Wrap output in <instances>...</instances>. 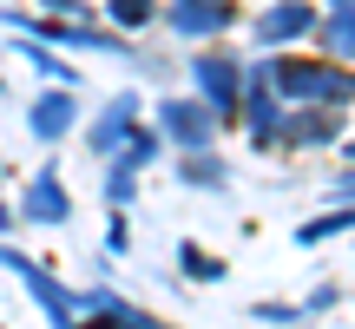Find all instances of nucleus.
Masks as SVG:
<instances>
[{
  "mask_svg": "<svg viewBox=\"0 0 355 329\" xmlns=\"http://www.w3.org/2000/svg\"><path fill=\"white\" fill-rule=\"evenodd\" d=\"M270 86L290 106H349L355 73H336V60H270Z\"/></svg>",
  "mask_w": 355,
  "mask_h": 329,
  "instance_id": "obj_1",
  "label": "nucleus"
},
{
  "mask_svg": "<svg viewBox=\"0 0 355 329\" xmlns=\"http://www.w3.org/2000/svg\"><path fill=\"white\" fill-rule=\"evenodd\" d=\"M191 79H198V99L217 119H237V106H243V60L237 53H198L191 60Z\"/></svg>",
  "mask_w": 355,
  "mask_h": 329,
  "instance_id": "obj_2",
  "label": "nucleus"
},
{
  "mask_svg": "<svg viewBox=\"0 0 355 329\" xmlns=\"http://www.w3.org/2000/svg\"><path fill=\"white\" fill-rule=\"evenodd\" d=\"M158 126H165V139L178 145V152H211L224 119H217L204 99H158Z\"/></svg>",
  "mask_w": 355,
  "mask_h": 329,
  "instance_id": "obj_3",
  "label": "nucleus"
},
{
  "mask_svg": "<svg viewBox=\"0 0 355 329\" xmlns=\"http://www.w3.org/2000/svg\"><path fill=\"white\" fill-rule=\"evenodd\" d=\"M0 264H7L13 277L26 283V290H33V303L46 310V323H53V329H73V317H79V296L66 290V283H53V270H40L33 257H20V251H0Z\"/></svg>",
  "mask_w": 355,
  "mask_h": 329,
  "instance_id": "obj_4",
  "label": "nucleus"
},
{
  "mask_svg": "<svg viewBox=\"0 0 355 329\" xmlns=\"http://www.w3.org/2000/svg\"><path fill=\"white\" fill-rule=\"evenodd\" d=\"M237 119L250 126L257 145H277L283 112H277V86H270V60L263 66H243V106H237Z\"/></svg>",
  "mask_w": 355,
  "mask_h": 329,
  "instance_id": "obj_5",
  "label": "nucleus"
},
{
  "mask_svg": "<svg viewBox=\"0 0 355 329\" xmlns=\"http://www.w3.org/2000/svg\"><path fill=\"white\" fill-rule=\"evenodd\" d=\"M152 158H158V132H145V126L112 152V171H105V204H112V211H125V204H132V185H139V171Z\"/></svg>",
  "mask_w": 355,
  "mask_h": 329,
  "instance_id": "obj_6",
  "label": "nucleus"
},
{
  "mask_svg": "<svg viewBox=\"0 0 355 329\" xmlns=\"http://www.w3.org/2000/svg\"><path fill=\"white\" fill-rule=\"evenodd\" d=\"M277 139L290 145V152H316V145H336V139H343V106H296V112H283Z\"/></svg>",
  "mask_w": 355,
  "mask_h": 329,
  "instance_id": "obj_7",
  "label": "nucleus"
},
{
  "mask_svg": "<svg viewBox=\"0 0 355 329\" xmlns=\"http://www.w3.org/2000/svg\"><path fill=\"white\" fill-rule=\"evenodd\" d=\"M230 20H237V0H171L165 7V26L178 40H217Z\"/></svg>",
  "mask_w": 355,
  "mask_h": 329,
  "instance_id": "obj_8",
  "label": "nucleus"
},
{
  "mask_svg": "<svg viewBox=\"0 0 355 329\" xmlns=\"http://www.w3.org/2000/svg\"><path fill=\"white\" fill-rule=\"evenodd\" d=\"M132 132H139V92H119V99H105V106H99V119L86 126V145H92L99 158H112L119 145L132 139Z\"/></svg>",
  "mask_w": 355,
  "mask_h": 329,
  "instance_id": "obj_9",
  "label": "nucleus"
},
{
  "mask_svg": "<svg viewBox=\"0 0 355 329\" xmlns=\"http://www.w3.org/2000/svg\"><path fill=\"white\" fill-rule=\"evenodd\" d=\"M20 217H26V224H66V217H73V198H66V185H60V171H53V164L26 178Z\"/></svg>",
  "mask_w": 355,
  "mask_h": 329,
  "instance_id": "obj_10",
  "label": "nucleus"
},
{
  "mask_svg": "<svg viewBox=\"0 0 355 329\" xmlns=\"http://www.w3.org/2000/svg\"><path fill=\"white\" fill-rule=\"evenodd\" d=\"M26 126H33V139H40V145H60L66 132L79 126V106H73V86H53V92H40V99L26 106Z\"/></svg>",
  "mask_w": 355,
  "mask_h": 329,
  "instance_id": "obj_11",
  "label": "nucleus"
},
{
  "mask_svg": "<svg viewBox=\"0 0 355 329\" xmlns=\"http://www.w3.org/2000/svg\"><path fill=\"white\" fill-rule=\"evenodd\" d=\"M309 26H316V7H309V0H277V7L257 20V40H263V47H290Z\"/></svg>",
  "mask_w": 355,
  "mask_h": 329,
  "instance_id": "obj_12",
  "label": "nucleus"
},
{
  "mask_svg": "<svg viewBox=\"0 0 355 329\" xmlns=\"http://www.w3.org/2000/svg\"><path fill=\"white\" fill-rule=\"evenodd\" d=\"M322 47L336 60H355V0H329V20H322Z\"/></svg>",
  "mask_w": 355,
  "mask_h": 329,
  "instance_id": "obj_13",
  "label": "nucleus"
},
{
  "mask_svg": "<svg viewBox=\"0 0 355 329\" xmlns=\"http://www.w3.org/2000/svg\"><path fill=\"white\" fill-rule=\"evenodd\" d=\"M79 310H105L119 329H171V323H158L152 310H132V303H119V296H105V290H92V296H79Z\"/></svg>",
  "mask_w": 355,
  "mask_h": 329,
  "instance_id": "obj_14",
  "label": "nucleus"
},
{
  "mask_svg": "<svg viewBox=\"0 0 355 329\" xmlns=\"http://www.w3.org/2000/svg\"><path fill=\"white\" fill-rule=\"evenodd\" d=\"M20 60L33 66V73H46L53 86H79V73L60 60V53H46V40H33V33H20Z\"/></svg>",
  "mask_w": 355,
  "mask_h": 329,
  "instance_id": "obj_15",
  "label": "nucleus"
},
{
  "mask_svg": "<svg viewBox=\"0 0 355 329\" xmlns=\"http://www.w3.org/2000/svg\"><path fill=\"white\" fill-rule=\"evenodd\" d=\"M336 230H355V198L336 204V211H322V217H309V224L296 230V244H329Z\"/></svg>",
  "mask_w": 355,
  "mask_h": 329,
  "instance_id": "obj_16",
  "label": "nucleus"
},
{
  "mask_svg": "<svg viewBox=\"0 0 355 329\" xmlns=\"http://www.w3.org/2000/svg\"><path fill=\"white\" fill-rule=\"evenodd\" d=\"M178 178L184 185H224V164H217V152H178Z\"/></svg>",
  "mask_w": 355,
  "mask_h": 329,
  "instance_id": "obj_17",
  "label": "nucleus"
},
{
  "mask_svg": "<svg viewBox=\"0 0 355 329\" xmlns=\"http://www.w3.org/2000/svg\"><path fill=\"white\" fill-rule=\"evenodd\" d=\"M105 13L119 20V33H139V26L158 20V0H105Z\"/></svg>",
  "mask_w": 355,
  "mask_h": 329,
  "instance_id": "obj_18",
  "label": "nucleus"
},
{
  "mask_svg": "<svg viewBox=\"0 0 355 329\" xmlns=\"http://www.w3.org/2000/svg\"><path fill=\"white\" fill-rule=\"evenodd\" d=\"M178 264H184L198 283H217V277H224V264H217V257H204L198 244H178Z\"/></svg>",
  "mask_w": 355,
  "mask_h": 329,
  "instance_id": "obj_19",
  "label": "nucleus"
},
{
  "mask_svg": "<svg viewBox=\"0 0 355 329\" xmlns=\"http://www.w3.org/2000/svg\"><path fill=\"white\" fill-rule=\"evenodd\" d=\"M257 323H303V310H290V303H257Z\"/></svg>",
  "mask_w": 355,
  "mask_h": 329,
  "instance_id": "obj_20",
  "label": "nucleus"
},
{
  "mask_svg": "<svg viewBox=\"0 0 355 329\" xmlns=\"http://www.w3.org/2000/svg\"><path fill=\"white\" fill-rule=\"evenodd\" d=\"M73 329H119V323L105 317V310H86V323H73Z\"/></svg>",
  "mask_w": 355,
  "mask_h": 329,
  "instance_id": "obj_21",
  "label": "nucleus"
},
{
  "mask_svg": "<svg viewBox=\"0 0 355 329\" xmlns=\"http://www.w3.org/2000/svg\"><path fill=\"white\" fill-rule=\"evenodd\" d=\"M40 7H53V13H73V20H86V13H79V0H40Z\"/></svg>",
  "mask_w": 355,
  "mask_h": 329,
  "instance_id": "obj_22",
  "label": "nucleus"
},
{
  "mask_svg": "<svg viewBox=\"0 0 355 329\" xmlns=\"http://www.w3.org/2000/svg\"><path fill=\"white\" fill-rule=\"evenodd\" d=\"M0 230H13V211H7V204H0Z\"/></svg>",
  "mask_w": 355,
  "mask_h": 329,
  "instance_id": "obj_23",
  "label": "nucleus"
},
{
  "mask_svg": "<svg viewBox=\"0 0 355 329\" xmlns=\"http://www.w3.org/2000/svg\"><path fill=\"white\" fill-rule=\"evenodd\" d=\"M343 158H349V164H355V139H349V145H343Z\"/></svg>",
  "mask_w": 355,
  "mask_h": 329,
  "instance_id": "obj_24",
  "label": "nucleus"
},
{
  "mask_svg": "<svg viewBox=\"0 0 355 329\" xmlns=\"http://www.w3.org/2000/svg\"><path fill=\"white\" fill-rule=\"evenodd\" d=\"M0 178H7V171H0Z\"/></svg>",
  "mask_w": 355,
  "mask_h": 329,
  "instance_id": "obj_25",
  "label": "nucleus"
}]
</instances>
